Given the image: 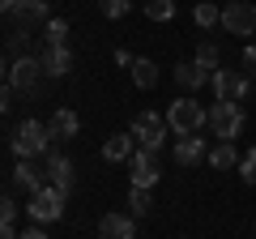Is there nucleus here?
<instances>
[{"label":"nucleus","instance_id":"obj_1","mask_svg":"<svg viewBox=\"0 0 256 239\" xmlns=\"http://www.w3.org/2000/svg\"><path fill=\"white\" fill-rule=\"evenodd\" d=\"M166 124H171L175 137H192V132H201L205 124H210V111H205L196 98H180V102L166 107Z\"/></svg>","mask_w":256,"mask_h":239},{"label":"nucleus","instance_id":"obj_2","mask_svg":"<svg viewBox=\"0 0 256 239\" xmlns=\"http://www.w3.org/2000/svg\"><path fill=\"white\" fill-rule=\"evenodd\" d=\"M210 128H214V137H218V141H235L239 132H244V107H239V102L214 98V107H210Z\"/></svg>","mask_w":256,"mask_h":239},{"label":"nucleus","instance_id":"obj_3","mask_svg":"<svg viewBox=\"0 0 256 239\" xmlns=\"http://www.w3.org/2000/svg\"><path fill=\"white\" fill-rule=\"evenodd\" d=\"M47 146H52L47 124H38V120L18 124V132H13V154L18 158H38V154H47Z\"/></svg>","mask_w":256,"mask_h":239},{"label":"nucleus","instance_id":"obj_4","mask_svg":"<svg viewBox=\"0 0 256 239\" xmlns=\"http://www.w3.org/2000/svg\"><path fill=\"white\" fill-rule=\"evenodd\" d=\"M64 196H68V192H60L56 184H43L38 192H30L26 214H30L34 222H56V218L64 214Z\"/></svg>","mask_w":256,"mask_h":239},{"label":"nucleus","instance_id":"obj_5","mask_svg":"<svg viewBox=\"0 0 256 239\" xmlns=\"http://www.w3.org/2000/svg\"><path fill=\"white\" fill-rule=\"evenodd\" d=\"M43 60L38 56H18V60H9V86L18 94H34L38 82H43Z\"/></svg>","mask_w":256,"mask_h":239},{"label":"nucleus","instance_id":"obj_6","mask_svg":"<svg viewBox=\"0 0 256 239\" xmlns=\"http://www.w3.org/2000/svg\"><path fill=\"white\" fill-rule=\"evenodd\" d=\"M210 86H214V98H222V102H239L248 90H252V77H248L244 68H218Z\"/></svg>","mask_w":256,"mask_h":239},{"label":"nucleus","instance_id":"obj_7","mask_svg":"<svg viewBox=\"0 0 256 239\" xmlns=\"http://www.w3.org/2000/svg\"><path fill=\"white\" fill-rule=\"evenodd\" d=\"M166 132H171V124H166L158 111H141V116L132 120V137H137V146H146V150H162Z\"/></svg>","mask_w":256,"mask_h":239},{"label":"nucleus","instance_id":"obj_8","mask_svg":"<svg viewBox=\"0 0 256 239\" xmlns=\"http://www.w3.org/2000/svg\"><path fill=\"white\" fill-rule=\"evenodd\" d=\"M158 175H162L158 150H146V146H137V154L128 158V180H132L137 188H150V184H158Z\"/></svg>","mask_w":256,"mask_h":239},{"label":"nucleus","instance_id":"obj_9","mask_svg":"<svg viewBox=\"0 0 256 239\" xmlns=\"http://www.w3.org/2000/svg\"><path fill=\"white\" fill-rule=\"evenodd\" d=\"M222 26H226V34H252L256 30V9L248 4V0H230L226 9H222Z\"/></svg>","mask_w":256,"mask_h":239},{"label":"nucleus","instance_id":"obj_10","mask_svg":"<svg viewBox=\"0 0 256 239\" xmlns=\"http://www.w3.org/2000/svg\"><path fill=\"white\" fill-rule=\"evenodd\" d=\"M9 18H13V26L34 30V26H47V22H52V13H47V0H18V9H13Z\"/></svg>","mask_w":256,"mask_h":239},{"label":"nucleus","instance_id":"obj_11","mask_svg":"<svg viewBox=\"0 0 256 239\" xmlns=\"http://www.w3.org/2000/svg\"><path fill=\"white\" fill-rule=\"evenodd\" d=\"M38 60H43V73L47 77H64L68 68H73V56H68L64 43H43V47H38Z\"/></svg>","mask_w":256,"mask_h":239},{"label":"nucleus","instance_id":"obj_12","mask_svg":"<svg viewBox=\"0 0 256 239\" xmlns=\"http://www.w3.org/2000/svg\"><path fill=\"white\" fill-rule=\"evenodd\" d=\"M13 184L26 188V192H38V188L47 184V166H38L34 158H18V166H13Z\"/></svg>","mask_w":256,"mask_h":239},{"label":"nucleus","instance_id":"obj_13","mask_svg":"<svg viewBox=\"0 0 256 239\" xmlns=\"http://www.w3.org/2000/svg\"><path fill=\"white\" fill-rule=\"evenodd\" d=\"M98 239H137L132 214H107V218L98 222Z\"/></svg>","mask_w":256,"mask_h":239},{"label":"nucleus","instance_id":"obj_14","mask_svg":"<svg viewBox=\"0 0 256 239\" xmlns=\"http://www.w3.org/2000/svg\"><path fill=\"white\" fill-rule=\"evenodd\" d=\"M77 128H82V120H77V111H68V107H56V116L47 120V132H52V141H73Z\"/></svg>","mask_w":256,"mask_h":239},{"label":"nucleus","instance_id":"obj_15","mask_svg":"<svg viewBox=\"0 0 256 239\" xmlns=\"http://www.w3.org/2000/svg\"><path fill=\"white\" fill-rule=\"evenodd\" d=\"M175 82H180V90L196 94L201 86H210V82H214V73H210V68H201L196 60H184V64L175 68Z\"/></svg>","mask_w":256,"mask_h":239},{"label":"nucleus","instance_id":"obj_16","mask_svg":"<svg viewBox=\"0 0 256 239\" xmlns=\"http://www.w3.org/2000/svg\"><path fill=\"white\" fill-rule=\"evenodd\" d=\"M201 158H210L205 137H196V132H192V137H180V141H175V162H180V166H196Z\"/></svg>","mask_w":256,"mask_h":239},{"label":"nucleus","instance_id":"obj_17","mask_svg":"<svg viewBox=\"0 0 256 239\" xmlns=\"http://www.w3.org/2000/svg\"><path fill=\"white\" fill-rule=\"evenodd\" d=\"M47 184H56L60 192H73V162H68L64 154L47 158Z\"/></svg>","mask_w":256,"mask_h":239},{"label":"nucleus","instance_id":"obj_18","mask_svg":"<svg viewBox=\"0 0 256 239\" xmlns=\"http://www.w3.org/2000/svg\"><path fill=\"white\" fill-rule=\"evenodd\" d=\"M132 154H137V137H132V132L107 137V146H102V158H107V162H128Z\"/></svg>","mask_w":256,"mask_h":239},{"label":"nucleus","instance_id":"obj_19","mask_svg":"<svg viewBox=\"0 0 256 239\" xmlns=\"http://www.w3.org/2000/svg\"><path fill=\"white\" fill-rule=\"evenodd\" d=\"M239 162H244V154L235 150V141H218L210 150V166H218V171H239Z\"/></svg>","mask_w":256,"mask_h":239},{"label":"nucleus","instance_id":"obj_20","mask_svg":"<svg viewBox=\"0 0 256 239\" xmlns=\"http://www.w3.org/2000/svg\"><path fill=\"white\" fill-rule=\"evenodd\" d=\"M132 82H137L141 90H154L158 86V64L146 60V56H137V60H132Z\"/></svg>","mask_w":256,"mask_h":239},{"label":"nucleus","instance_id":"obj_21","mask_svg":"<svg viewBox=\"0 0 256 239\" xmlns=\"http://www.w3.org/2000/svg\"><path fill=\"white\" fill-rule=\"evenodd\" d=\"M4 47H9V60L30 56V30H26V26H13V30H9V43H4Z\"/></svg>","mask_w":256,"mask_h":239},{"label":"nucleus","instance_id":"obj_22","mask_svg":"<svg viewBox=\"0 0 256 239\" xmlns=\"http://www.w3.org/2000/svg\"><path fill=\"white\" fill-rule=\"evenodd\" d=\"M192 22H196V26H222V9L218 4H210V0H201V4H196V9H192Z\"/></svg>","mask_w":256,"mask_h":239},{"label":"nucleus","instance_id":"obj_23","mask_svg":"<svg viewBox=\"0 0 256 239\" xmlns=\"http://www.w3.org/2000/svg\"><path fill=\"white\" fill-rule=\"evenodd\" d=\"M150 210H154V201H150V188H137V184H132V192H128V214H132V218H146Z\"/></svg>","mask_w":256,"mask_h":239},{"label":"nucleus","instance_id":"obj_24","mask_svg":"<svg viewBox=\"0 0 256 239\" xmlns=\"http://www.w3.org/2000/svg\"><path fill=\"white\" fill-rule=\"evenodd\" d=\"M218 60H222L218 43H201V47H196V64H201V68H210V73H218Z\"/></svg>","mask_w":256,"mask_h":239},{"label":"nucleus","instance_id":"obj_25","mask_svg":"<svg viewBox=\"0 0 256 239\" xmlns=\"http://www.w3.org/2000/svg\"><path fill=\"white\" fill-rule=\"evenodd\" d=\"M146 18L150 22H171L175 18V0H150V4H146Z\"/></svg>","mask_w":256,"mask_h":239},{"label":"nucleus","instance_id":"obj_26","mask_svg":"<svg viewBox=\"0 0 256 239\" xmlns=\"http://www.w3.org/2000/svg\"><path fill=\"white\" fill-rule=\"evenodd\" d=\"M64 38H68V22L64 18H52L43 26V43H64Z\"/></svg>","mask_w":256,"mask_h":239},{"label":"nucleus","instance_id":"obj_27","mask_svg":"<svg viewBox=\"0 0 256 239\" xmlns=\"http://www.w3.org/2000/svg\"><path fill=\"white\" fill-rule=\"evenodd\" d=\"M98 9H102V18H124L128 0H98Z\"/></svg>","mask_w":256,"mask_h":239},{"label":"nucleus","instance_id":"obj_28","mask_svg":"<svg viewBox=\"0 0 256 239\" xmlns=\"http://www.w3.org/2000/svg\"><path fill=\"white\" fill-rule=\"evenodd\" d=\"M239 175H244L248 184H256V150H248V154H244V162H239Z\"/></svg>","mask_w":256,"mask_h":239},{"label":"nucleus","instance_id":"obj_29","mask_svg":"<svg viewBox=\"0 0 256 239\" xmlns=\"http://www.w3.org/2000/svg\"><path fill=\"white\" fill-rule=\"evenodd\" d=\"M0 222L18 226V201H13V196H4V201H0Z\"/></svg>","mask_w":256,"mask_h":239},{"label":"nucleus","instance_id":"obj_30","mask_svg":"<svg viewBox=\"0 0 256 239\" xmlns=\"http://www.w3.org/2000/svg\"><path fill=\"white\" fill-rule=\"evenodd\" d=\"M239 64H244V73H248V77H256V47H248Z\"/></svg>","mask_w":256,"mask_h":239},{"label":"nucleus","instance_id":"obj_31","mask_svg":"<svg viewBox=\"0 0 256 239\" xmlns=\"http://www.w3.org/2000/svg\"><path fill=\"white\" fill-rule=\"evenodd\" d=\"M22 239H47V230L43 226H30V230H22Z\"/></svg>","mask_w":256,"mask_h":239},{"label":"nucleus","instance_id":"obj_32","mask_svg":"<svg viewBox=\"0 0 256 239\" xmlns=\"http://www.w3.org/2000/svg\"><path fill=\"white\" fill-rule=\"evenodd\" d=\"M0 9H4V13H13V9H18V0H0Z\"/></svg>","mask_w":256,"mask_h":239}]
</instances>
